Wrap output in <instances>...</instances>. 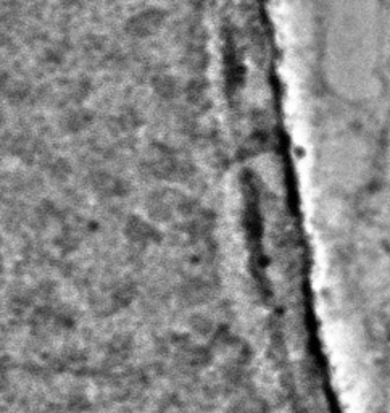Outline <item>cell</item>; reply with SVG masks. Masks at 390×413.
<instances>
[{
    "label": "cell",
    "mask_w": 390,
    "mask_h": 413,
    "mask_svg": "<svg viewBox=\"0 0 390 413\" xmlns=\"http://www.w3.org/2000/svg\"><path fill=\"white\" fill-rule=\"evenodd\" d=\"M94 189L101 196L105 197H116V196H123L126 186L123 181L116 179L113 176H108V174H102V176H97L94 181Z\"/></svg>",
    "instance_id": "3"
},
{
    "label": "cell",
    "mask_w": 390,
    "mask_h": 413,
    "mask_svg": "<svg viewBox=\"0 0 390 413\" xmlns=\"http://www.w3.org/2000/svg\"><path fill=\"white\" fill-rule=\"evenodd\" d=\"M210 286L202 279H190L179 290V299L188 305H200L210 299Z\"/></svg>",
    "instance_id": "2"
},
{
    "label": "cell",
    "mask_w": 390,
    "mask_h": 413,
    "mask_svg": "<svg viewBox=\"0 0 390 413\" xmlns=\"http://www.w3.org/2000/svg\"><path fill=\"white\" fill-rule=\"evenodd\" d=\"M125 236L134 247L145 249L159 244L161 232L152 223L139 217H131L125 225Z\"/></svg>",
    "instance_id": "1"
},
{
    "label": "cell",
    "mask_w": 390,
    "mask_h": 413,
    "mask_svg": "<svg viewBox=\"0 0 390 413\" xmlns=\"http://www.w3.org/2000/svg\"><path fill=\"white\" fill-rule=\"evenodd\" d=\"M231 413H253V412L248 409V405H246V400H242V402H239L234 409L231 410Z\"/></svg>",
    "instance_id": "5"
},
{
    "label": "cell",
    "mask_w": 390,
    "mask_h": 413,
    "mask_svg": "<svg viewBox=\"0 0 390 413\" xmlns=\"http://www.w3.org/2000/svg\"><path fill=\"white\" fill-rule=\"evenodd\" d=\"M189 327L195 334H199L200 337H210V336L213 337V334L217 333V328H214L212 319H210L207 315H202V313H195V315H192V318L189 319Z\"/></svg>",
    "instance_id": "4"
}]
</instances>
